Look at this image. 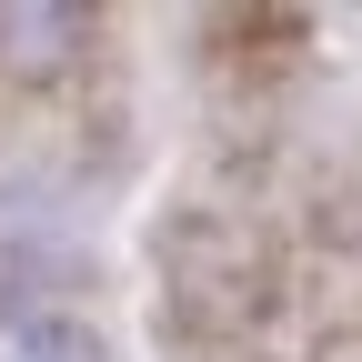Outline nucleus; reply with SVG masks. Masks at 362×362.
<instances>
[{
	"mask_svg": "<svg viewBox=\"0 0 362 362\" xmlns=\"http://www.w3.org/2000/svg\"><path fill=\"white\" fill-rule=\"evenodd\" d=\"M272 302V262L242 221H211V211H181L161 232V322L192 342V332H242L262 322Z\"/></svg>",
	"mask_w": 362,
	"mask_h": 362,
	"instance_id": "obj_1",
	"label": "nucleus"
},
{
	"mask_svg": "<svg viewBox=\"0 0 362 362\" xmlns=\"http://www.w3.org/2000/svg\"><path fill=\"white\" fill-rule=\"evenodd\" d=\"M90 40H101V21L71 11V0H11L0 11V71L11 81H61Z\"/></svg>",
	"mask_w": 362,
	"mask_h": 362,
	"instance_id": "obj_2",
	"label": "nucleus"
},
{
	"mask_svg": "<svg viewBox=\"0 0 362 362\" xmlns=\"http://www.w3.org/2000/svg\"><path fill=\"white\" fill-rule=\"evenodd\" d=\"M0 362H90L71 322H51V312H21V322H0Z\"/></svg>",
	"mask_w": 362,
	"mask_h": 362,
	"instance_id": "obj_3",
	"label": "nucleus"
}]
</instances>
